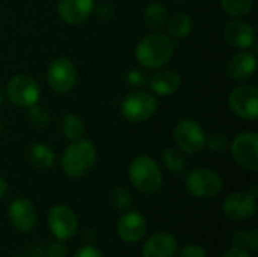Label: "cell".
<instances>
[{
    "label": "cell",
    "mask_w": 258,
    "mask_h": 257,
    "mask_svg": "<svg viewBox=\"0 0 258 257\" xmlns=\"http://www.w3.org/2000/svg\"><path fill=\"white\" fill-rule=\"evenodd\" d=\"M174 50L175 45L171 36L162 32H154L145 35L138 42L135 56L141 67L147 70H159L171 61Z\"/></svg>",
    "instance_id": "6da1fadb"
},
{
    "label": "cell",
    "mask_w": 258,
    "mask_h": 257,
    "mask_svg": "<svg viewBox=\"0 0 258 257\" xmlns=\"http://www.w3.org/2000/svg\"><path fill=\"white\" fill-rule=\"evenodd\" d=\"M97 162V148L88 139H76L63 150L60 156L62 171L73 179L86 176Z\"/></svg>",
    "instance_id": "7a4b0ae2"
},
{
    "label": "cell",
    "mask_w": 258,
    "mask_h": 257,
    "mask_svg": "<svg viewBox=\"0 0 258 257\" xmlns=\"http://www.w3.org/2000/svg\"><path fill=\"white\" fill-rule=\"evenodd\" d=\"M128 179L132 185L145 195H153L159 192L163 183L162 171L157 162L147 155L138 156L130 162Z\"/></svg>",
    "instance_id": "3957f363"
},
{
    "label": "cell",
    "mask_w": 258,
    "mask_h": 257,
    "mask_svg": "<svg viewBox=\"0 0 258 257\" xmlns=\"http://www.w3.org/2000/svg\"><path fill=\"white\" fill-rule=\"evenodd\" d=\"M121 114L122 117L133 123H145L150 120L156 111H157V98L147 91H135L128 95H125L121 101Z\"/></svg>",
    "instance_id": "277c9868"
},
{
    "label": "cell",
    "mask_w": 258,
    "mask_h": 257,
    "mask_svg": "<svg viewBox=\"0 0 258 257\" xmlns=\"http://www.w3.org/2000/svg\"><path fill=\"white\" fill-rule=\"evenodd\" d=\"M5 94L8 100L18 108H30L38 105L41 97V86L29 74H17L9 79Z\"/></svg>",
    "instance_id": "5b68a950"
},
{
    "label": "cell",
    "mask_w": 258,
    "mask_h": 257,
    "mask_svg": "<svg viewBox=\"0 0 258 257\" xmlns=\"http://www.w3.org/2000/svg\"><path fill=\"white\" fill-rule=\"evenodd\" d=\"M206 133L201 124L190 118L180 120L174 127V141L177 148L187 155H197L206 147Z\"/></svg>",
    "instance_id": "8992f818"
},
{
    "label": "cell",
    "mask_w": 258,
    "mask_h": 257,
    "mask_svg": "<svg viewBox=\"0 0 258 257\" xmlns=\"http://www.w3.org/2000/svg\"><path fill=\"white\" fill-rule=\"evenodd\" d=\"M186 189L197 198H213L222 191V179L209 168H195L186 176Z\"/></svg>",
    "instance_id": "52a82bcc"
},
{
    "label": "cell",
    "mask_w": 258,
    "mask_h": 257,
    "mask_svg": "<svg viewBox=\"0 0 258 257\" xmlns=\"http://www.w3.org/2000/svg\"><path fill=\"white\" fill-rule=\"evenodd\" d=\"M231 156L234 162L251 171H258V135L255 132H242L231 142Z\"/></svg>",
    "instance_id": "ba28073f"
},
{
    "label": "cell",
    "mask_w": 258,
    "mask_h": 257,
    "mask_svg": "<svg viewBox=\"0 0 258 257\" xmlns=\"http://www.w3.org/2000/svg\"><path fill=\"white\" fill-rule=\"evenodd\" d=\"M47 224L57 241H68L77 233L79 218L70 206L56 204L48 211Z\"/></svg>",
    "instance_id": "9c48e42d"
},
{
    "label": "cell",
    "mask_w": 258,
    "mask_h": 257,
    "mask_svg": "<svg viewBox=\"0 0 258 257\" xmlns=\"http://www.w3.org/2000/svg\"><path fill=\"white\" fill-rule=\"evenodd\" d=\"M45 79L54 92L67 94L74 88L77 82V70L68 58H56L50 62Z\"/></svg>",
    "instance_id": "30bf717a"
},
{
    "label": "cell",
    "mask_w": 258,
    "mask_h": 257,
    "mask_svg": "<svg viewBox=\"0 0 258 257\" xmlns=\"http://www.w3.org/2000/svg\"><path fill=\"white\" fill-rule=\"evenodd\" d=\"M228 106L237 117L255 121L258 117V89L254 85L236 86L228 95Z\"/></svg>",
    "instance_id": "8fae6325"
},
{
    "label": "cell",
    "mask_w": 258,
    "mask_h": 257,
    "mask_svg": "<svg viewBox=\"0 0 258 257\" xmlns=\"http://www.w3.org/2000/svg\"><path fill=\"white\" fill-rule=\"evenodd\" d=\"M222 212L233 221H246L257 212V198L246 192L230 194L222 204Z\"/></svg>",
    "instance_id": "7c38bea8"
},
{
    "label": "cell",
    "mask_w": 258,
    "mask_h": 257,
    "mask_svg": "<svg viewBox=\"0 0 258 257\" xmlns=\"http://www.w3.org/2000/svg\"><path fill=\"white\" fill-rule=\"evenodd\" d=\"M8 217L12 227L21 233L30 232L36 224V209L35 204L24 197L15 198L8 208Z\"/></svg>",
    "instance_id": "4fadbf2b"
},
{
    "label": "cell",
    "mask_w": 258,
    "mask_h": 257,
    "mask_svg": "<svg viewBox=\"0 0 258 257\" xmlns=\"http://www.w3.org/2000/svg\"><path fill=\"white\" fill-rule=\"evenodd\" d=\"M148 230V224L145 217L138 211H125L116 224L118 236L128 244L139 242Z\"/></svg>",
    "instance_id": "5bb4252c"
},
{
    "label": "cell",
    "mask_w": 258,
    "mask_h": 257,
    "mask_svg": "<svg viewBox=\"0 0 258 257\" xmlns=\"http://www.w3.org/2000/svg\"><path fill=\"white\" fill-rule=\"evenodd\" d=\"M94 6L95 0H57V14L65 23L76 26L92 15Z\"/></svg>",
    "instance_id": "9a60e30c"
},
{
    "label": "cell",
    "mask_w": 258,
    "mask_h": 257,
    "mask_svg": "<svg viewBox=\"0 0 258 257\" xmlns=\"http://www.w3.org/2000/svg\"><path fill=\"white\" fill-rule=\"evenodd\" d=\"M224 38L231 47L246 50L255 42V30L249 23H245L242 20H233L225 24Z\"/></svg>",
    "instance_id": "2e32d148"
},
{
    "label": "cell",
    "mask_w": 258,
    "mask_h": 257,
    "mask_svg": "<svg viewBox=\"0 0 258 257\" xmlns=\"http://www.w3.org/2000/svg\"><path fill=\"white\" fill-rule=\"evenodd\" d=\"M177 251L178 242L175 236L166 232H159L145 241L142 247V257H175Z\"/></svg>",
    "instance_id": "e0dca14e"
},
{
    "label": "cell",
    "mask_w": 258,
    "mask_h": 257,
    "mask_svg": "<svg viewBox=\"0 0 258 257\" xmlns=\"http://www.w3.org/2000/svg\"><path fill=\"white\" fill-rule=\"evenodd\" d=\"M255 70H257V59L248 50L234 53L227 62V76L231 80H239V82L246 80L255 73Z\"/></svg>",
    "instance_id": "ac0fdd59"
},
{
    "label": "cell",
    "mask_w": 258,
    "mask_h": 257,
    "mask_svg": "<svg viewBox=\"0 0 258 257\" xmlns=\"http://www.w3.org/2000/svg\"><path fill=\"white\" fill-rule=\"evenodd\" d=\"M148 83H150V89L153 91V94L168 97L178 91L181 85V77L177 71L162 70L153 74L151 79H148Z\"/></svg>",
    "instance_id": "d6986e66"
},
{
    "label": "cell",
    "mask_w": 258,
    "mask_h": 257,
    "mask_svg": "<svg viewBox=\"0 0 258 257\" xmlns=\"http://www.w3.org/2000/svg\"><path fill=\"white\" fill-rule=\"evenodd\" d=\"M165 27L168 30V36L175 39H183L190 35L194 29V20L186 12H175L174 15L168 17Z\"/></svg>",
    "instance_id": "ffe728a7"
},
{
    "label": "cell",
    "mask_w": 258,
    "mask_h": 257,
    "mask_svg": "<svg viewBox=\"0 0 258 257\" xmlns=\"http://www.w3.org/2000/svg\"><path fill=\"white\" fill-rule=\"evenodd\" d=\"M29 161L36 170L45 171L54 165L56 155L50 145H47L44 142H35L29 150Z\"/></svg>",
    "instance_id": "44dd1931"
},
{
    "label": "cell",
    "mask_w": 258,
    "mask_h": 257,
    "mask_svg": "<svg viewBox=\"0 0 258 257\" xmlns=\"http://www.w3.org/2000/svg\"><path fill=\"white\" fill-rule=\"evenodd\" d=\"M168 11L166 8L159 3V2H153L150 5H147L145 11H144V21L150 29L159 30L162 29L166 21H168Z\"/></svg>",
    "instance_id": "7402d4cb"
},
{
    "label": "cell",
    "mask_w": 258,
    "mask_h": 257,
    "mask_svg": "<svg viewBox=\"0 0 258 257\" xmlns=\"http://www.w3.org/2000/svg\"><path fill=\"white\" fill-rule=\"evenodd\" d=\"M162 162L166 167V170L172 174H183L186 170V159L180 148L175 147H166L162 151Z\"/></svg>",
    "instance_id": "603a6c76"
},
{
    "label": "cell",
    "mask_w": 258,
    "mask_h": 257,
    "mask_svg": "<svg viewBox=\"0 0 258 257\" xmlns=\"http://www.w3.org/2000/svg\"><path fill=\"white\" fill-rule=\"evenodd\" d=\"M62 133L68 141H76L83 138L85 135V124L82 118L76 114H68L62 120Z\"/></svg>",
    "instance_id": "cb8c5ba5"
},
{
    "label": "cell",
    "mask_w": 258,
    "mask_h": 257,
    "mask_svg": "<svg viewBox=\"0 0 258 257\" xmlns=\"http://www.w3.org/2000/svg\"><path fill=\"white\" fill-rule=\"evenodd\" d=\"M222 9L234 18H242L251 14L254 0H219Z\"/></svg>",
    "instance_id": "d4e9b609"
},
{
    "label": "cell",
    "mask_w": 258,
    "mask_h": 257,
    "mask_svg": "<svg viewBox=\"0 0 258 257\" xmlns=\"http://www.w3.org/2000/svg\"><path fill=\"white\" fill-rule=\"evenodd\" d=\"M29 112H27V117H29V121L33 127L36 129H45L50 126V121H51V115L50 112L42 108V106H38V105H33L30 108H27Z\"/></svg>",
    "instance_id": "484cf974"
},
{
    "label": "cell",
    "mask_w": 258,
    "mask_h": 257,
    "mask_svg": "<svg viewBox=\"0 0 258 257\" xmlns=\"http://www.w3.org/2000/svg\"><path fill=\"white\" fill-rule=\"evenodd\" d=\"M110 198H112L113 208L118 209V211H128L130 206L133 204V197H132L130 191L125 189V188H122V186L115 188Z\"/></svg>",
    "instance_id": "4316f807"
},
{
    "label": "cell",
    "mask_w": 258,
    "mask_h": 257,
    "mask_svg": "<svg viewBox=\"0 0 258 257\" xmlns=\"http://www.w3.org/2000/svg\"><path fill=\"white\" fill-rule=\"evenodd\" d=\"M206 147L215 153H221L228 148V139L222 133H212L209 138H206Z\"/></svg>",
    "instance_id": "83f0119b"
},
{
    "label": "cell",
    "mask_w": 258,
    "mask_h": 257,
    "mask_svg": "<svg viewBox=\"0 0 258 257\" xmlns=\"http://www.w3.org/2000/svg\"><path fill=\"white\" fill-rule=\"evenodd\" d=\"M94 11L97 14V17L103 21H109L115 17L116 14V8L110 3V2H103L98 6H94Z\"/></svg>",
    "instance_id": "f1b7e54d"
},
{
    "label": "cell",
    "mask_w": 258,
    "mask_h": 257,
    "mask_svg": "<svg viewBox=\"0 0 258 257\" xmlns=\"http://www.w3.org/2000/svg\"><path fill=\"white\" fill-rule=\"evenodd\" d=\"M125 79H127V83H128L130 86H138V88L142 86V85H145V83L148 82V77H147L145 73L141 71V70H130V71L127 73Z\"/></svg>",
    "instance_id": "f546056e"
},
{
    "label": "cell",
    "mask_w": 258,
    "mask_h": 257,
    "mask_svg": "<svg viewBox=\"0 0 258 257\" xmlns=\"http://www.w3.org/2000/svg\"><path fill=\"white\" fill-rule=\"evenodd\" d=\"M180 257H207V253L201 245L189 244V245H184L180 250Z\"/></svg>",
    "instance_id": "4dcf8cb0"
},
{
    "label": "cell",
    "mask_w": 258,
    "mask_h": 257,
    "mask_svg": "<svg viewBox=\"0 0 258 257\" xmlns=\"http://www.w3.org/2000/svg\"><path fill=\"white\" fill-rule=\"evenodd\" d=\"M47 257H67V247L62 244V241L50 244L47 250Z\"/></svg>",
    "instance_id": "1f68e13d"
},
{
    "label": "cell",
    "mask_w": 258,
    "mask_h": 257,
    "mask_svg": "<svg viewBox=\"0 0 258 257\" xmlns=\"http://www.w3.org/2000/svg\"><path fill=\"white\" fill-rule=\"evenodd\" d=\"M74 257H104V254L94 245H83L76 251Z\"/></svg>",
    "instance_id": "d6a6232c"
},
{
    "label": "cell",
    "mask_w": 258,
    "mask_h": 257,
    "mask_svg": "<svg viewBox=\"0 0 258 257\" xmlns=\"http://www.w3.org/2000/svg\"><path fill=\"white\" fill-rule=\"evenodd\" d=\"M222 257H252L251 253L246 250V247H239V245H233L230 250H227Z\"/></svg>",
    "instance_id": "836d02e7"
},
{
    "label": "cell",
    "mask_w": 258,
    "mask_h": 257,
    "mask_svg": "<svg viewBox=\"0 0 258 257\" xmlns=\"http://www.w3.org/2000/svg\"><path fill=\"white\" fill-rule=\"evenodd\" d=\"M246 247H249L251 251H258V230L254 229L248 233L246 236Z\"/></svg>",
    "instance_id": "e575fe53"
},
{
    "label": "cell",
    "mask_w": 258,
    "mask_h": 257,
    "mask_svg": "<svg viewBox=\"0 0 258 257\" xmlns=\"http://www.w3.org/2000/svg\"><path fill=\"white\" fill-rule=\"evenodd\" d=\"M246 236H248V233L246 232H237V233H234V236H233V242H234V245H239V247H246Z\"/></svg>",
    "instance_id": "d590c367"
},
{
    "label": "cell",
    "mask_w": 258,
    "mask_h": 257,
    "mask_svg": "<svg viewBox=\"0 0 258 257\" xmlns=\"http://www.w3.org/2000/svg\"><path fill=\"white\" fill-rule=\"evenodd\" d=\"M6 192H8V183L5 179L0 177V200L6 195Z\"/></svg>",
    "instance_id": "8d00e7d4"
},
{
    "label": "cell",
    "mask_w": 258,
    "mask_h": 257,
    "mask_svg": "<svg viewBox=\"0 0 258 257\" xmlns=\"http://www.w3.org/2000/svg\"><path fill=\"white\" fill-rule=\"evenodd\" d=\"M5 95H6V94H5V91L0 88V106H2V105H3V101H5Z\"/></svg>",
    "instance_id": "74e56055"
},
{
    "label": "cell",
    "mask_w": 258,
    "mask_h": 257,
    "mask_svg": "<svg viewBox=\"0 0 258 257\" xmlns=\"http://www.w3.org/2000/svg\"><path fill=\"white\" fill-rule=\"evenodd\" d=\"M0 133H2V121H0Z\"/></svg>",
    "instance_id": "f35d334b"
},
{
    "label": "cell",
    "mask_w": 258,
    "mask_h": 257,
    "mask_svg": "<svg viewBox=\"0 0 258 257\" xmlns=\"http://www.w3.org/2000/svg\"><path fill=\"white\" fill-rule=\"evenodd\" d=\"M12 257H24V256H12Z\"/></svg>",
    "instance_id": "ab89813d"
},
{
    "label": "cell",
    "mask_w": 258,
    "mask_h": 257,
    "mask_svg": "<svg viewBox=\"0 0 258 257\" xmlns=\"http://www.w3.org/2000/svg\"><path fill=\"white\" fill-rule=\"evenodd\" d=\"M178 2H186V0H178Z\"/></svg>",
    "instance_id": "60d3db41"
}]
</instances>
